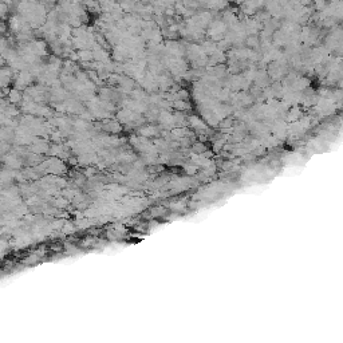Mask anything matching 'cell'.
<instances>
[{
	"label": "cell",
	"instance_id": "6da1fadb",
	"mask_svg": "<svg viewBox=\"0 0 343 343\" xmlns=\"http://www.w3.org/2000/svg\"><path fill=\"white\" fill-rule=\"evenodd\" d=\"M19 101H22V95H20V93L18 91V88L9 91V102L16 103V102H19Z\"/></svg>",
	"mask_w": 343,
	"mask_h": 343
},
{
	"label": "cell",
	"instance_id": "7a4b0ae2",
	"mask_svg": "<svg viewBox=\"0 0 343 343\" xmlns=\"http://www.w3.org/2000/svg\"><path fill=\"white\" fill-rule=\"evenodd\" d=\"M106 130L111 131V133H118V131H121V126H119V124H117V122H109V124L106 125Z\"/></svg>",
	"mask_w": 343,
	"mask_h": 343
},
{
	"label": "cell",
	"instance_id": "3957f363",
	"mask_svg": "<svg viewBox=\"0 0 343 343\" xmlns=\"http://www.w3.org/2000/svg\"><path fill=\"white\" fill-rule=\"evenodd\" d=\"M79 56H81L83 60H90V59L94 58V54H91L90 51H87V50L86 51L82 50V51H79Z\"/></svg>",
	"mask_w": 343,
	"mask_h": 343
},
{
	"label": "cell",
	"instance_id": "277c9868",
	"mask_svg": "<svg viewBox=\"0 0 343 343\" xmlns=\"http://www.w3.org/2000/svg\"><path fill=\"white\" fill-rule=\"evenodd\" d=\"M174 107H177L178 110H185V109H188V103H185V102H182V101H176L174 102Z\"/></svg>",
	"mask_w": 343,
	"mask_h": 343
}]
</instances>
